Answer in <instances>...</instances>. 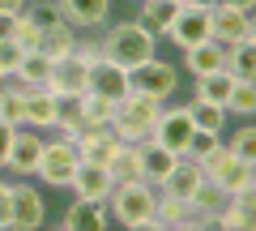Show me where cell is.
Masks as SVG:
<instances>
[{"label":"cell","instance_id":"cell-34","mask_svg":"<svg viewBox=\"0 0 256 231\" xmlns=\"http://www.w3.org/2000/svg\"><path fill=\"white\" fill-rule=\"evenodd\" d=\"M222 141H226V150H230L235 158H244V163H256V129H252L248 120H244V129L230 133V137L222 133Z\"/></svg>","mask_w":256,"mask_h":231},{"label":"cell","instance_id":"cell-14","mask_svg":"<svg viewBox=\"0 0 256 231\" xmlns=\"http://www.w3.org/2000/svg\"><path fill=\"white\" fill-rule=\"evenodd\" d=\"M218 227H226V231H256V184L239 188V193H230L226 201H222Z\"/></svg>","mask_w":256,"mask_h":231},{"label":"cell","instance_id":"cell-42","mask_svg":"<svg viewBox=\"0 0 256 231\" xmlns=\"http://www.w3.org/2000/svg\"><path fill=\"white\" fill-rule=\"evenodd\" d=\"M222 5H235V9H252L256 0H222Z\"/></svg>","mask_w":256,"mask_h":231},{"label":"cell","instance_id":"cell-12","mask_svg":"<svg viewBox=\"0 0 256 231\" xmlns=\"http://www.w3.org/2000/svg\"><path fill=\"white\" fill-rule=\"evenodd\" d=\"M38 150H43V133H38L34 124H18V129H13V146H9L4 167H9L13 176H34Z\"/></svg>","mask_w":256,"mask_h":231},{"label":"cell","instance_id":"cell-10","mask_svg":"<svg viewBox=\"0 0 256 231\" xmlns=\"http://www.w3.org/2000/svg\"><path fill=\"white\" fill-rule=\"evenodd\" d=\"M47 222V201L26 176L13 184V201H9V227L13 231H34Z\"/></svg>","mask_w":256,"mask_h":231},{"label":"cell","instance_id":"cell-40","mask_svg":"<svg viewBox=\"0 0 256 231\" xmlns=\"http://www.w3.org/2000/svg\"><path fill=\"white\" fill-rule=\"evenodd\" d=\"M22 9H26V0H0V13H9V18H18Z\"/></svg>","mask_w":256,"mask_h":231},{"label":"cell","instance_id":"cell-22","mask_svg":"<svg viewBox=\"0 0 256 231\" xmlns=\"http://www.w3.org/2000/svg\"><path fill=\"white\" fill-rule=\"evenodd\" d=\"M90 90L102 94V99H111V103H120L128 94V69L111 65V60H98L94 65V77H90Z\"/></svg>","mask_w":256,"mask_h":231},{"label":"cell","instance_id":"cell-45","mask_svg":"<svg viewBox=\"0 0 256 231\" xmlns=\"http://www.w3.org/2000/svg\"><path fill=\"white\" fill-rule=\"evenodd\" d=\"M0 82H4V77H0Z\"/></svg>","mask_w":256,"mask_h":231},{"label":"cell","instance_id":"cell-35","mask_svg":"<svg viewBox=\"0 0 256 231\" xmlns=\"http://www.w3.org/2000/svg\"><path fill=\"white\" fill-rule=\"evenodd\" d=\"M111 111H116V103H111V99H102V94H94V90L82 94V120L86 124H107Z\"/></svg>","mask_w":256,"mask_h":231},{"label":"cell","instance_id":"cell-28","mask_svg":"<svg viewBox=\"0 0 256 231\" xmlns=\"http://www.w3.org/2000/svg\"><path fill=\"white\" fill-rule=\"evenodd\" d=\"M0 120L4 124H26V86H18L9 77V82H0Z\"/></svg>","mask_w":256,"mask_h":231},{"label":"cell","instance_id":"cell-31","mask_svg":"<svg viewBox=\"0 0 256 231\" xmlns=\"http://www.w3.org/2000/svg\"><path fill=\"white\" fill-rule=\"evenodd\" d=\"M184 222H188V201L158 193V205H154V222H150V231H171V227H184Z\"/></svg>","mask_w":256,"mask_h":231},{"label":"cell","instance_id":"cell-11","mask_svg":"<svg viewBox=\"0 0 256 231\" xmlns=\"http://www.w3.org/2000/svg\"><path fill=\"white\" fill-rule=\"evenodd\" d=\"M166 39H171L180 52H184V47L205 43V39H210V5H180L171 30H166Z\"/></svg>","mask_w":256,"mask_h":231},{"label":"cell","instance_id":"cell-16","mask_svg":"<svg viewBox=\"0 0 256 231\" xmlns=\"http://www.w3.org/2000/svg\"><path fill=\"white\" fill-rule=\"evenodd\" d=\"M116 141H120V137L107 129V124H86V129L73 137V150H77V158H82V163H102V167H107Z\"/></svg>","mask_w":256,"mask_h":231},{"label":"cell","instance_id":"cell-21","mask_svg":"<svg viewBox=\"0 0 256 231\" xmlns=\"http://www.w3.org/2000/svg\"><path fill=\"white\" fill-rule=\"evenodd\" d=\"M137 150H141V180H150V184L158 188V184L166 180V171L175 167V158H180V154H171L166 146H158L154 137H146Z\"/></svg>","mask_w":256,"mask_h":231},{"label":"cell","instance_id":"cell-9","mask_svg":"<svg viewBox=\"0 0 256 231\" xmlns=\"http://www.w3.org/2000/svg\"><path fill=\"white\" fill-rule=\"evenodd\" d=\"M210 39H218L222 47H226V43H239V39H256L252 9H235V5L214 0V5H210Z\"/></svg>","mask_w":256,"mask_h":231},{"label":"cell","instance_id":"cell-4","mask_svg":"<svg viewBox=\"0 0 256 231\" xmlns=\"http://www.w3.org/2000/svg\"><path fill=\"white\" fill-rule=\"evenodd\" d=\"M73 167H77V150L68 137H43V150H38V163H34V180L43 188H68L73 180Z\"/></svg>","mask_w":256,"mask_h":231},{"label":"cell","instance_id":"cell-3","mask_svg":"<svg viewBox=\"0 0 256 231\" xmlns=\"http://www.w3.org/2000/svg\"><path fill=\"white\" fill-rule=\"evenodd\" d=\"M158 111H162V103H158V99H150V94H132V90H128L124 99L116 103V111H111L107 129L116 133L120 141H146L150 133H154Z\"/></svg>","mask_w":256,"mask_h":231},{"label":"cell","instance_id":"cell-20","mask_svg":"<svg viewBox=\"0 0 256 231\" xmlns=\"http://www.w3.org/2000/svg\"><path fill=\"white\" fill-rule=\"evenodd\" d=\"M235 82H239V77L222 65V69H214V73L192 77V99H201V103H222V107H226V99H230V90H235Z\"/></svg>","mask_w":256,"mask_h":231},{"label":"cell","instance_id":"cell-43","mask_svg":"<svg viewBox=\"0 0 256 231\" xmlns=\"http://www.w3.org/2000/svg\"><path fill=\"white\" fill-rule=\"evenodd\" d=\"M180 5H214V0H180Z\"/></svg>","mask_w":256,"mask_h":231},{"label":"cell","instance_id":"cell-36","mask_svg":"<svg viewBox=\"0 0 256 231\" xmlns=\"http://www.w3.org/2000/svg\"><path fill=\"white\" fill-rule=\"evenodd\" d=\"M38 35H43V30H38L34 22L26 18V13H18V18H13V30H9V39L22 47V52H38Z\"/></svg>","mask_w":256,"mask_h":231},{"label":"cell","instance_id":"cell-30","mask_svg":"<svg viewBox=\"0 0 256 231\" xmlns=\"http://www.w3.org/2000/svg\"><path fill=\"white\" fill-rule=\"evenodd\" d=\"M47 77H52V60H47L43 52H26L22 65H18V73H13V82L26 86V90H34V86H47Z\"/></svg>","mask_w":256,"mask_h":231},{"label":"cell","instance_id":"cell-27","mask_svg":"<svg viewBox=\"0 0 256 231\" xmlns=\"http://www.w3.org/2000/svg\"><path fill=\"white\" fill-rule=\"evenodd\" d=\"M77 26H68V22H64V26H56V30H43V35H38V52L47 56V60H60V56H68V52H77Z\"/></svg>","mask_w":256,"mask_h":231},{"label":"cell","instance_id":"cell-18","mask_svg":"<svg viewBox=\"0 0 256 231\" xmlns=\"http://www.w3.org/2000/svg\"><path fill=\"white\" fill-rule=\"evenodd\" d=\"M60 120V94H52L47 86L26 90V124H34L38 133H52Z\"/></svg>","mask_w":256,"mask_h":231},{"label":"cell","instance_id":"cell-24","mask_svg":"<svg viewBox=\"0 0 256 231\" xmlns=\"http://www.w3.org/2000/svg\"><path fill=\"white\" fill-rule=\"evenodd\" d=\"M175 0H137V22L146 30H154L158 39H166V30H171V22H175Z\"/></svg>","mask_w":256,"mask_h":231},{"label":"cell","instance_id":"cell-13","mask_svg":"<svg viewBox=\"0 0 256 231\" xmlns=\"http://www.w3.org/2000/svg\"><path fill=\"white\" fill-rule=\"evenodd\" d=\"M68 188H73V197H86V201H102V205H107L116 180H111V171H107L102 163H82V158H77Z\"/></svg>","mask_w":256,"mask_h":231},{"label":"cell","instance_id":"cell-1","mask_svg":"<svg viewBox=\"0 0 256 231\" xmlns=\"http://www.w3.org/2000/svg\"><path fill=\"white\" fill-rule=\"evenodd\" d=\"M98 47H102V60H111L120 69H132V65H141V60H150L158 52V35L146 30L137 18H128V22H116V26L102 30Z\"/></svg>","mask_w":256,"mask_h":231},{"label":"cell","instance_id":"cell-25","mask_svg":"<svg viewBox=\"0 0 256 231\" xmlns=\"http://www.w3.org/2000/svg\"><path fill=\"white\" fill-rule=\"evenodd\" d=\"M141 141H116V150H111V158H107V171H111V180H137L141 176Z\"/></svg>","mask_w":256,"mask_h":231},{"label":"cell","instance_id":"cell-33","mask_svg":"<svg viewBox=\"0 0 256 231\" xmlns=\"http://www.w3.org/2000/svg\"><path fill=\"white\" fill-rule=\"evenodd\" d=\"M226 111H230V116H239V120H252V111H256V86L252 82H235V90H230V99H226Z\"/></svg>","mask_w":256,"mask_h":231},{"label":"cell","instance_id":"cell-23","mask_svg":"<svg viewBox=\"0 0 256 231\" xmlns=\"http://www.w3.org/2000/svg\"><path fill=\"white\" fill-rule=\"evenodd\" d=\"M222 56H226V47H222L218 39H205V43H196V47H184V69H188L192 77L214 73V69H222Z\"/></svg>","mask_w":256,"mask_h":231},{"label":"cell","instance_id":"cell-17","mask_svg":"<svg viewBox=\"0 0 256 231\" xmlns=\"http://www.w3.org/2000/svg\"><path fill=\"white\" fill-rule=\"evenodd\" d=\"M107 222H111V214H107V205H102V201L73 197L68 210H64V218H60V227H64V231H102Z\"/></svg>","mask_w":256,"mask_h":231},{"label":"cell","instance_id":"cell-2","mask_svg":"<svg viewBox=\"0 0 256 231\" xmlns=\"http://www.w3.org/2000/svg\"><path fill=\"white\" fill-rule=\"evenodd\" d=\"M154 205H158V188L150 184V180H120L116 188H111L107 197V214L111 222H120V227L128 231H150V222H154Z\"/></svg>","mask_w":256,"mask_h":231},{"label":"cell","instance_id":"cell-8","mask_svg":"<svg viewBox=\"0 0 256 231\" xmlns=\"http://www.w3.org/2000/svg\"><path fill=\"white\" fill-rule=\"evenodd\" d=\"M192 133H196V124H192V116H188V103H175V107H166V103H162V111H158L154 133H150V137H154L158 146H166L171 154H188Z\"/></svg>","mask_w":256,"mask_h":231},{"label":"cell","instance_id":"cell-6","mask_svg":"<svg viewBox=\"0 0 256 231\" xmlns=\"http://www.w3.org/2000/svg\"><path fill=\"white\" fill-rule=\"evenodd\" d=\"M256 163H244V158H235L226 150V141H222L218 150H214L210 158H201V171H205V180L210 184H218L222 193H239V188H252L256 184V171H252Z\"/></svg>","mask_w":256,"mask_h":231},{"label":"cell","instance_id":"cell-19","mask_svg":"<svg viewBox=\"0 0 256 231\" xmlns=\"http://www.w3.org/2000/svg\"><path fill=\"white\" fill-rule=\"evenodd\" d=\"M64 13V22L77 30H94L111 18V0H56Z\"/></svg>","mask_w":256,"mask_h":231},{"label":"cell","instance_id":"cell-32","mask_svg":"<svg viewBox=\"0 0 256 231\" xmlns=\"http://www.w3.org/2000/svg\"><path fill=\"white\" fill-rule=\"evenodd\" d=\"M26 13L30 22H34L38 30H56V26H64V13H60V5L56 0H26Z\"/></svg>","mask_w":256,"mask_h":231},{"label":"cell","instance_id":"cell-37","mask_svg":"<svg viewBox=\"0 0 256 231\" xmlns=\"http://www.w3.org/2000/svg\"><path fill=\"white\" fill-rule=\"evenodd\" d=\"M22 47L13 43V39H0V77H4V82H9L13 73H18V65H22Z\"/></svg>","mask_w":256,"mask_h":231},{"label":"cell","instance_id":"cell-29","mask_svg":"<svg viewBox=\"0 0 256 231\" xmlns=\"http://www.w3.org/2000/svg\"><path fill=\"white\" fill-rule=\"evenodd\" d=\"M188 116L201 133H226V120H230V111L222 103H201V99L188 103Z\"/></svg>","mask_w":256,"mask_h":231},{"label":"cell","instance_id":"cell-38","mask_svg":"<svg viewBox=\"0 0 256 231\" xmlns=\"http://www.w3.org/2000/svg\"><path fill=\"white\" fill-rule=\"evenodd\" d=\"M9 201H13V184L0 180V227H9Z\"/></svg>","mask_w":256,"mask_h":231},{"label":"cell","instance_id":"cell-41","mask_svg":"<svg viewBox=\"0 0 256 231\" xmlns=\"http://www.w3.org/2000/svg\"><path fill=\"white\" fill-rule=\"evenodd\" d=\"M9 30H13V18H9V13H0V39H9Z\"/></svg>","mask_w":256,"mask_h":231},{"label":"cell","instance_id":"cell-44","mask_svg":"<svg viewBox=\"0 0 256 231\" xmlns=\"http://www.w3.org/2000/svg\"><path fill=\"white\" fill-rule=\"evenodd\" d=\"M175 5H180V0H175Z\"/></svg>","mask_w":256,"mask_h":231},{"label":"cell","instance_id":"cell-5","mask_svg":"<svg viewBox=\"0 0 256 231\" xmlns=\"http://www.w3.org/2000/svg\"><path fill=\"white\" fill-rule=\"evenodd\" d=\"M128 90L132 94H150V99L166 103L175 90H180V73H175L171 60H162V56H150V60H141V65L128 69Z\"/></svg>","mask_w":256,"mask_h":231},{"label":"cell","instance_id":"cell-7","mask_svg":"<svg viewBox=\"0 0 256 231\" xmlns=\"http://www.w3.org/2000/svg\"><path fill=\"white\" fill-rule=\"evenodd\" d=\"M90 77H94V65L86 60L82 52H68V56H60V60H52L47 90L60 94V99H77V94L90 90Z\"/></svg>","mask_w":256,"mask_h":231},{"label":"cell","instance_id":"cell-26","mask_svg":"<svg viewBox=\"0 0 256 231\" xmlns=\"http://www.w3.org/2000/svg\"><path fill=\"white\" fill-rule=\"evenodd\" d=\"M222 65L239 77V82H252L256 77V39H239V43H226V56Z\"/></svg>","mask_w":256,"mask_h":231},{"label":"cell","instance_id":"cell-15","mask_svg":"<svg viewBox=\"0 0 256 231\" xmlns=\"http://www.w3.org/2000/svg\"><path fill=\"white\" fill-rule=\"evenodd\" d=\"M201 180H205L201 163H196V158H188V154H180V158H175V167L166 171V180L158 184V193L180 197V201H192V193L201 188Z\"/></svg>","mask_w":256,"mask_h":231},{"label":"cell","instance_id":"cell-39","mask_svg":"<svg viewBox=\"0 0 256 231\" xmlns=\"http://www.w3.org/2000/svg\"><path fill=\"white\" fill-rule=\"evenodd\" d=\"M9 146H13V124L0 120V167H4V158H9Z\"/></svg>","mask_w":256,"mask_h":231}]
</instances>
